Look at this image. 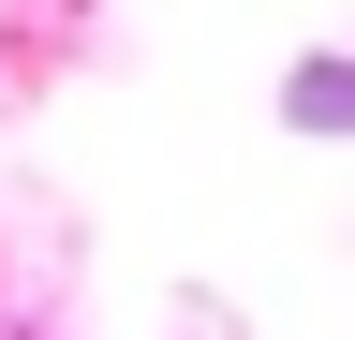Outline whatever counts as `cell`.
<instances>
[{"mask_svg": "<svg viewBox=\"0 0 355 340\" xmlns=\"http://www.w3.org/2000/svg\"><path fill=\"white\" fill-rule=\"evenodd\" d=\"M15 340H44V325H15Z\"/></svg>", "mask_w": 355, "mask_h": 340, "instance_id": "obj_2", "label": "cell"}, {"mask_svg": "<svg viewBox=\"0 0 355 340\" xmlns=\"http://www.w3.org/2000/svg\"><path fill=\"white\" fill-rule=\"evenodd\" d=\"M340 118H355V60H340V45H296V74H282V134L326 148Z\"/></svg>", "mask_w": 355, "mask_h": 340, "instance_id": "obj_1", "label": "cell"}]
</instances>
